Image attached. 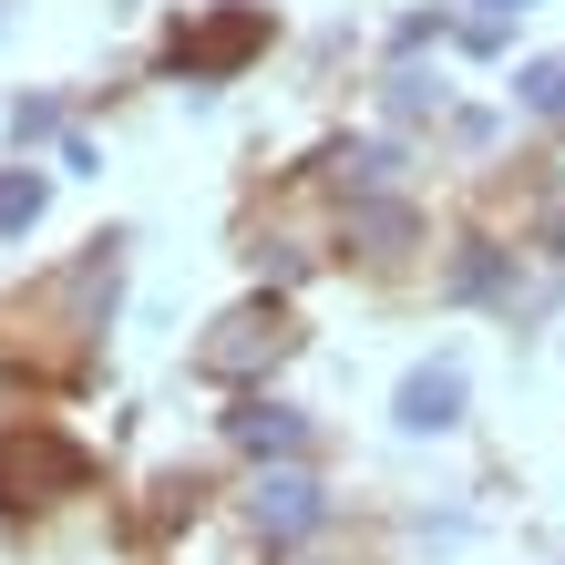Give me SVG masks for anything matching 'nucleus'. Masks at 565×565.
Instances as JSON below:
<instances>
[{
	"label": "nucleus",
	"instance_id": "8",
	"mask_svg": "<svg viewBox=\"0 0 565 565\" xmlns=\"http://www.w3.org/2000/svg\"><path fill=\"white\" fill-rule=\"evenodd\" d=\"M31 216H42V185H31V175H0V226H31Z\"/></svg>",
	"mask_w": 565,
	"mask_h": 565
},
{
	"label": "nucleus",
	"instance_id": "2",
	"mask_svg": "<svg viewBox=\"0 0 565 565\" xmlns=\"http://www.w3.org/2000/svg\"><path fill=\"white\" fill-rule=\"evenodd\" d=\"M257 42H268V11H216V21H195V31H175V73H226V62H247Z\"/></svg>",
	"mask_w": 565,
	"mask_h": 565
},
{
	"label": "nucleus",
	"instance_id": "7",
	"mask_svg": "<svg viewBox=\"0 0 565 565\" xmlns=\"http://www.w3.org/2000/svg\"><path fill=\"white\" fill-rule=\"evenodd\" d=\"M514 93H524V104H535V114H565V62H535V73H524Z\"/></svg>",
	"mask_w": 565,
	"mask_h": 565
},
{
	"label": "nucleus",
	"instance_id": "5",
	"mask_svg": "<svg viewBox=\"0 0 565 565\" xmlns=\"http://www.w3.org/2000/svg\"><path fill=\"white\" fill-rule=\"evenodd\" d=\"M257 524H268V535H309V524H319V493L298 483V473H268V493H257Z\"/></svg>",
	"mask_w": 565,
	"mask_h": 565
},
{
	"label": "nucleus",
	"instance_id": "3",
	"mask_svg": "<svg viewBox=\"0 0 565 565\" xmlns=\"http://www.w3.org/2000/svg\"><path fill=\"white\" fill-rule=\"evenodd\" d=\"M278 350H288V309H237V319H226V340H206V371L237 381L247 360H278Z\"/></svg>",
	"mask_w": 565,
	"mask_h": 565
},
{
	"label": "nucleus",
	"instance_id": "1",
	"mask_svg": "<svg viewBox=\"0 0 565 565\" xmlns=\"http://www.w3.org/2000/svg\"><path fill=\"white\" fill-rule=\"evenodd\" d=\"M83 483H93V462L42 422L0 443V504H52V493H83Z\"/></svg>",
	"mask_w": 565,
	"mask_h": 565
},
{
	"label": "nucleus",
	"instance_id": "6",
	"mask_svg": "<svg viewBox=\"0 0 565 565\" xmlns=\"http://www.w3.org/2000/svg\"><path fill=\"white\" fill-rule=\"evenodd\" d=\"M237 443H257V452H298V422H288V412H237Z\"/></svg>",
	"mask_w": 565,
	"mask_h": 565
},
{
	"label": "nucleus",
	"instance_id": "4",
	"mask_svg": "<svg viewBox=\"0 0 565 565\" xmlns=\"http://www.w3.org/2000/svg\"><path fill=\"white\" fill-rule=\"evenodd\" d=\"M402 422H412V431L462 422V371H452V360H443V371H412V381H402Z\"/></svg>",
	"mask_w": 565,
	"mask_h": 565
},
{
	"label": "nucleus",
	"instance_id": "9",
	"mask_svg": "<svg viewBox=\"0 0 565 565\" xmlns=\"http://www.w3.org/2000/svg\"><path fill=\"white\" fill-rule=\"evenodd\" d=\"M483 11H535V0H483Z\"/></svg>",
	"mask_w": 565,
	"mask_h": 565
}]
</instances>
